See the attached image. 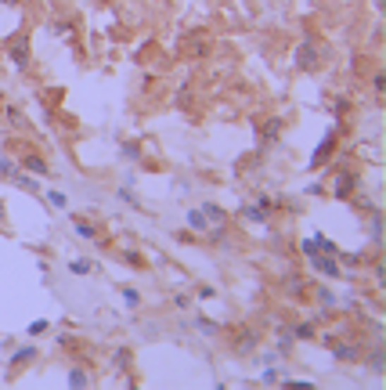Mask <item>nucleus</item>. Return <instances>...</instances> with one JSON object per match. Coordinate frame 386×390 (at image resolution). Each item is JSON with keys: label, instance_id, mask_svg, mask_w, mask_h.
<instances>
[{"label": "nucleus", "instance_id": "nucleus-10", "mask_svg": "<svg viewBox=\"0 0 386 390\" xmlns=\"http://www.w3.org/2000/svg\"><path fill=\"white\" fill-rule=\"evenodd\" d=\"M382 365H386V354H382V347H379V351L368 354V369H372V372H382Z\"/></svg>", "mask_w": 386, "mask_h": 390}, {"label": "nucleus", "instance_id": "nucleus-4", "mask_svg": "<svg viewBox=\"0 0 386 390\" xmlns=\"http://www.w3.org/2000/svg\"><path fill=\"white\" fill-rule=\"evenodd\" d=\"M203 217H210V224H224V221H228V214H224L217 202H206V206H203Z\"/></svg>", "mask_w": 386, "mask_h": 390}, {"label": "nucleus", "instance_id": "nucleus-2", "mask_svg": "<svg viewBox=\"0 0 386 390\" xmlns=\"http://www.w3.org/2000/svg\"><path fill=\"white\" fill-rule=\"evenodd\" d=\"M314 58H318L314 44H310V40L300 44V51H296V66H300V69H314Z\"/></svg>", "mask_w": 386, "mask_h": 390}, {"label": "nucleus", "instance_id": "nucleus-22", "mask_svg": "<svg viewBox=\"0 0 386 390\" xmlns=\"http://www.w3.org/2000/svg\"><path fill=\"white\" fill-rule=\"evenodd\" d=\"M37 333H47V322H33V325H29V336H37Z\"/></svg>", "mask_w": 386, "mask_h": 390}, {"label": "nucleus", "instance_id": "nucleus-19", "mask_svg": "<svg viewBox=\"0 0 386 390\" xmlns=\"http://www.w3.org/2000/svg\"><path fill=\"white\" fill-rule=\"evenodd\" d=\"M116 365H119V369H131V351H126V347L116 351Z\"/></svg>", "mask_w": 386, "mask_h": 390}, {"label": "nucleus", "instance_id": "nucleus-1", "mask_svg": "<svg viewBox=\"0 0 386 390\" xmlns=\"http://www.w3.org/2000/svg\"><path fill=\"white\" fill-rule=\"evenodd\" d=\"M8 54H11V62H15L18 69H25V66H29V51H25V37H18V40L11 44V51H8Z\"/></svg>", "mask_w": 386, "mask_h": 390}, {"label": "nucleus", "instance_id": "nucleus-14", "mask_svg": "<svg viewBox=\"0 0 386 390\" xmlns=\"http://www.w3.org/2000/svg\"><path fill=\"white\" fill-rule=\"evenodd\" d=\"M350 188H354V181H350V177L343 173L339 181H336V195H339V199H346V195H350Z\"/></svg>", "mask_w": 386, "mask_h": 390}, {"label": "nucleus", "instance_id": "nucleus-11", "mask_svg": "<svg viewBox=\"0 0 386 390\" xmlns=\"http://www.w3.org/2000/svg\"><path fill=\"white\" fill-rule=\"evenodd\" d=\"M69 386H90V376H87L83 369H73V372H69Z\"/></svg>", "mask_w": 386, "mask_h": 390}, {"label": "nucleus", "instance_id": "nucleus-3", "mask_svg": "<svg viewBox=\"0 0 386 390\" xmlns=\"http://www.w3.org/2000/svg\"><path fill=\"white\" fill-rule=\"evenodd\" d=\"M256 343H260V336H256L253 329H246V333L239 336V343H235V351H239V354H249V351H253Z\"/></svg>", "mask_w": 386, "mask_h": 390}, {"label": "nucleus", "instance_id": "nucleus-16", "mask_svg": "<svg viewBox=\"0 0 386 390\" xmlns=\"http://www.w3.org/2000/svg\"><path fill=\"white\" fill-rule=\"evenodd\" d=\"M119 152H123L126 159H141V148H138V145H131V141H126V145L119 148Z\"/></svg>", "mask_w": 386, "mask_h": 390}, {"label": "nucleus", "instance_id": "nucleus-20", "mask_svg": "<svg viewBox=\"0 0 386 390\" xmlns=\"http://www.w3.org/2000/svg\"><path fill=\"white\" fill-rule=\"evenodd\" d=\"M278 130H282V119H271V123H267V134H264V138H267V141H275V138H278Z\"/></svg>", "mask_w": 386, "mask_h": 390}, {"label": "nucleus", "instance_id": "nucleus-8", "mask_svg": "<svg viewBox=\"0 0 386 390\" xmlns=\"http://www.w3.org/2000/svg\"><path fill=\"white\" fill-rule=\"evenodd\" d=\"M22 166H25V170H33V173H47V170H51L40 156H25V159H22Z\"/></svg>", "mask_w": 386, "mask_h": 390}, {"label": "nucleus", "instance_id": "nucleus-21", "mask_svg": "<svg viewBox=\"0 0 386 390\" xmlns=\"http://www.w3.org/2000/svg\"><path fill=\"white\" fill-rule=\"evenodd\" d=\"M8 116H11V123H18V127H25V116H22L18 109H8Z\"/></svg>", "mask_w": 386, "mask_h": 390}, {"label": "nucleus", "instance_id": "nucleus-13", "mask_svg": "<svg viewBox=\"0 0 386 390\" xmlns=\"http://www.w3.org/2000/svg\"><path fill=\"white\" fill-rule=\"evenodd\" d=\"M123 300H126V307H141V296H138V289H131V286H123Z\"/></svg>", "mask_w": 386, "mask_h": 390}, {"label": "nucleus", "instance_id": "nucleus-24", "mask_svg": "<svg viewBox=\"0 0 386 390\" xmlns=\"http://www.w3.org/2000/svg\"><path fill=\"white\" fill-rule=\"evenodd\" d=\"M51 202H54V206H66L69 199H66V192H51Z\"/></svg>", "mask_w": 386, "mask_h": 390}, {"label": "nucleus", "instance_id": "nucleus-25", "mask_svg": "<svg viewBox=\"0 0 386 390\" xmlns=\"http://www.w3.org/2000/svg\"><path fill=\"white\" fill-rule=\"evenodd\" d=\"M303 253H307V257H314V253H318V243H314V238H307V243H303Z\"/></svg>", "mask_w": 386, "mask_h": 390}, {"label": "nucleus", "instance_id": "nucleus-26", "mask_svg": "<svg viewBox=\"0 0 386 390\" xmlns=\"http://www.w3.org/2000/svg\"><path fill=\"white\" fill-rule=\"evenodd\" d=\"M76 231H80V235H83V238H94V228H87V224H83V221H80V224H76Z\"/></svg>", "mask_w": 386, "mask_h": 390}, {"label": "nucleus", "instance_id": "nucleus-5", "mask_svg": "<svg viewBox=\"0 0 386 390\" xmlns=\"http://www.w3.org/2000/svg\"><path fill=\"white\" fill-rule=\"evenodd\" d=\"M37 358V347H22V351H15V358H11V369H22L25 362H33Z\"/></svg>", "mask_w": 386, "mask_h": 390}, {"label": "nucleus", "instance_id": "nucleus-15", "mask_svg": "<svg viewBox=\"0 0 386 390\" xmlns=\"http://www.w3.org/2000/svg\"><path fill=\"white\" fill-rule=\"evenodd\" d=\"M11 177H15V185H18V188H29V192H40V188H37L33 181H29V177H25V173H11Z\"/></svg>", "mask_w": 386, "mask_h": 390}, {"label": "nucleus", "instance_id": "nucleus-7", "mask_svg": "<svg viewBox=\"0 0 386 390\" xmlns=\"http://www.w3.org/2000/svg\"><path fill=\"white\" fill-rule=\"evenodd\" d=\"M310 260H314V267H318V272H321V275H329V279H336V275H339V267H336L332 260H321L318 253H314Z\"/></svg>", "mask_w": 386, "mask_h": 390}, {"label": "nucleus", "instance_id": "nucleus-9", "mask_svg": "<svg viewBox=\"0 0 386 390\" xmlns=\"http://www.w3.org/2000/svg\"><path fill=\"white\" fill-rule=\"evenodd\" d=\"M188 224L195 228V231H206V228H210V221L203 217V209H191V214H188Z\"/></svg>", "mask_w": 386, "mask_h": 390}, {"label": "nucleus", "instance_id": "nucleus-18", "mask_svg": "<svg viewBox=\"0 0 386 390\" xmlns=\"http://www.w3.org/2000/svg\"><path fill=\"white\" fill-rule=\"evenodd\" d=\"M246 217H249V221H256V224L267 221V214H264V209H256V206H246Z\"/></svg>", "mask_w": 386, "mask_h": 390}, {"label": "nucleus", "instance_id": "nucleus-12", "mask_svg": "<svg viewBox=\"0 0 386 390\" xmlns=\"http://www.w3.org/2000/svg\"><path fill=\"white\" fill-rule=\"evenodd\" d=\"M293 336H296V340H314V325H310V322L296 325V329H293Z\"/></svg>", "mask_w": 386, "mask_h": 390}, {"label": "nucleus", "instance_id": "nucleus-27", "mask_svg": "<svg viewBox=\"0 0 386 390\" xmlns=\"http://www.w3.org/2000/svg\"><path fill=\"white\" fill-rule=\"evenodd\" d=\"M0 221H4V202H0Z\"/></svg>", "mask_w": 386, "mask_h": 390}, {"label": "nucleus", "instance_id": "nucleus-17", "mask_svg": "<svg viewBox=\"0 0 386 390\" xmlns=\"http://www.w3.org/2000/svg\"><path fill=\"white\" fill-rule=\"evenodd\" d=\"M73 275H90V260H73Z\"/></svg>", "mask_w": 386, "mask_h": 390}, {"label": "nucleus", "instance_id": "nucleus-6", "mask_svg": "<svg viewBox=\"0 0 386 390\" xmlns=\"http://www.w3.org/2000/svg\"><path fill=\"white\" fill-rule=\"evenodd\" d=\"M332 354L339 358V362H354V358H358V347H354V343H336Z\"/></svg>", "mask_w": 386, "mask_h": 390}, {"label": "nucleus", "instance_id": "nucleus-23", "mask_svg": "<svg viewBox=\"0 0 386 390\" xmlns=\"http://www.w3.org/2000/svg\"><path fill=\"white\" fill-rule=\"evenodd\" d=\"M0 173H15V163H11V159H4V156H0Z\"/></svg>", "mask_w": 386, "mask_h": 390}]
</instances>
